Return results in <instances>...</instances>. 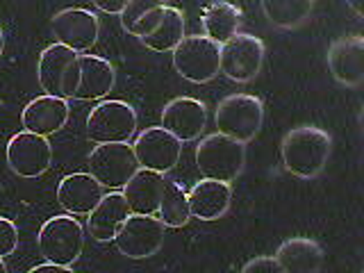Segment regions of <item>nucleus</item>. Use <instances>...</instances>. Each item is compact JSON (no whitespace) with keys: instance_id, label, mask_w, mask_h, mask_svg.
Instances as JSON below:
<instances>
[{"instance_id":"14","label":"nucleus","mask_w":364,"mask_h":273,"mask_svg":"<svg viewBox=\"0 0 364 273\" xmlns=\"http://www.w3.org/2000/svg\"><path fill=\"white\" fill-rule=\"evenodd\" d=\"M205 125H208V107L203 100L180 96L168 100L162 109V128L180 144L198 139Z\"/></svg>"},{"instance_id":"9","label":"nucleus","mask_w":364,"mask_h":273,"mask_svg":"<svg viewBox=\"0 0 364 273\" xmlns=\"http://www.w3.org/2000/svg\"><path fill=\"white\" fill-rule=\"evenodd\" d=\"M264 41L248 32H237L230 41L221 46V73L232 82L255 80L264 64Z\"/></svg>"},{"instance_id":"24","label":"nucleus","mask_w":364,"mask_h":273,"mask_svg":"<svg viewBox=\"0 0 364 273\" xmlns=\"http://www.w3.org/2000/svg\"><path fill=\"white\" fill-rule=\"evenodd\" d=\"M164 3H157V0H128L125 3L121 18V26L128 34L146 39L155 32L164 14Z\"/></svg>"},{"instance_id":"13","label":"nucleus","mask_w":364,"mask_h":273,"mask_svg":"<svg viewBox=\"0 0 364 273\" xmlns=\"http://www.w3.org/2000/svg\"><path fill=\"white\" fill-rule=\"evenodd\" d=\"M132 151L136 162H139V168H148L164 176L180 162L182 144L173 134H168L162 125H153V128H146L136 134Z\"/></svg>"},{"instance_id":"30","label":"nucleus","mask_w":364,"mask_h":273,"mask_svg":"<svg viewBox=\"0 0 364 273\" xmlns=\"http://www.w3.org/2000/svg\"><path fill=\"white\" fill-rule=\"evenodd\" d=\"M125 3L128 0H112V3H107V0H96V7L100 11H107V14H123V9H125Z\"/></svg>"},{"instance_id":"18","label":"nucleus","mask_w":364,"mask_h":273,"mask_svg":"<svg viewBox=\"0 0 364 273\" xmlns=\"http://www.w3.org/2000/svg\"><path fill=\"white\" fill-rule=\"evenodd\" d=\"M130 216V208L125 203L123 191H112L100 198L87 219V230L96 242H114L121 225Z\"/></svg>"},{"instance_id":"28","label":"nucleus","mask_w":364,"mask_h":273,"mask_svg":"<svg viewBox=\"0 0 364 273\" xmlns=\"http://www.w3.org/2000/svg\"><path fill=\"white\" fill-rule=\"evenodd\" d=\"M18 248V228L11 219L0 216V259L14 255Z\"/></svg>"},{"instance_id":"27","label":"nucleus","mask_w":364,"mask_h":273,"mask_svg":"<svg viewBox=\"0 0 364 273\" xmlns=\"http://www.w3.org/2000/svg\"><path fill=\"white\" fill-rule=\"evenodd\" d=\"M157 212H159V221H162L164 228H182L189 223V219H191L189 198H187L185 187H182L180 182L166 180Z\"/></svg>"},{"instance_id":"31","label":"nucleus","mask_w":364,"mask_h":273,"mask_svg":"<svg viewBox=\"0 0 364 273\" xmlns=\"http://www.w3.org/2000/svg\"><path fill=\"white\" fill-rule=\"evenodd\" d=\"M28 273H73L71 267H62V264H50V262H46V264H39V267H32Z\"/></svg>"},{"instance_id":"25","label":"nucleus","mask_w":364,"mask_h":273,"mask_svg":"<svg viewBox=\"0 0 364 273\" xmlns=\"http://www.w3.org/2000/svg\"><path fill=\"white\" fill-rule=\"evenodd\" d=\"M182 39H185V14L178 7L166 5L159 26L151 37L141 39V43L153 53H173Z\"/></svg>"},{"instance_id":"33","label":"nucleus","mask_w":364,"mask_h":273,"mask_svg":"<svg viewBox=\"0 0 364 273\" xmlns=\"http://www.w3.org/2000/svg\"><path fill=\"white\" fill-rule=\"evenodd\" d=\"M0 273H7V267H5V259H0Z\"/></svg>"},{"instance_id":"19","label":"nucleus","mask_w":364,"mask_h":273,"mask_svg":"<svg viewBox=\"0 0 364 273\" xmlns=\"http://www.w3.org/2000/svg\"><path fill=\"white\" fill-rule=\"evenodd\" d=\"M189 198V212L193 219L200 221H216L230 210L232 203V189L225 182L216 180H200L191 187L187 193Z\"/></svg>"},{"instance_id":"8","label":"nucleus","mask_w":364,"mask_h":273,"mask_svg":"<svg viewBox=\"0 0 364 273\" xmlns=\"http://www.w3.org/2000/svg\"><path fill=\"white\" fill-rule=\"evenodd\" d=\"M139 171L130 144H98L89 153V173L102 189H123Z\"/></svg>"},{"instance_id":"26","label":"nucleus","mask_w":364,"mask_h":273,"mask_svg":"<svg viewBox=\"0 0 364 273\" xmlns=\"http://www.w3.org/2000/svg\"><path fill=\"white\" fill-rule=\"evenodd\" d=\"M262 11L269 18L271 26L280 30H296L312 16V0H267L262 3Z\"/></svg>"},{"instance_id":"5","label":"nucleus","mask_w":364,"mask_h":273,"mask_svg":"<svg viewBox=\"0 0 364 273\" xmlns=\"http://www.w3.org/2000/svg\"><path fill=\"white\" fill-rule=\"evenodd\" d=\"M77 53L68 50L66 46H48L37 62V80L46 96L55 98H73L80 85V64Z\"/></svg>"},{"instance_id":"21","label":"nucleus","mask_w":364,"mask_h":273,"mask_svg":"<svg viewBox=\"0 0 364 273\" xmlns=\"http://www.w3.org/2000/svg\"><path fill=\"white\" fill-rule=\"evenodd\" d=\"M273 257L284 273H318L323 267V248L310 237H289Z\"/></svg>"},{"instance_id":"29","label":"nucleus","mask_w":364,"mask_h":273,"mask_svg":"<svg viewBox=\"0 0 364 273\" xmlns=\"http://www.w3.org/2000/svg\"><path fill=\"white\" fill-rule=\"evenodd\" d=\"M242 273H284V271L280 269L273 255H257L246 262Z\"/></svg>"},{"instance_id":"20","label":"nucleus","mask_w":364,"mask_h":273,"mask_svg":"<svg viewBox=\"0 0 364 273\" xmlns=\"http://www.w3.org/2000/svg\"><path fill=\"white\" fill-rule=\"evenodd\" d=\"M164 185H166V180L162 173H155V171H148V168L136 171L128 185L123 187V196L130 208V214L155 216L159 200H162V193H164Z\"/></svg>"},{"instance_id":"10","label":"nucleus","mask_w":364,"mask_h":273,"mask_svg":"<svg viewBox=\"0 0 364 273\" xmlns=\"http://www.w3.org/2000/svg\"><path fill=\"white\" fill-rule=\"evenodd\" d=\"M164 244V225L155 216L130 214L114 237V246L130 259L153 257Z\"/></svg>"},{"instance_id":"11","label":"nucleus","mask_w":364,"mask_h":273,"mask_svg":"<svg viewBox=\"0 0 364 273\" xmlns=\"http://www.w3.org/2000/svg\"><path fill=\"white\" fill-rule=\"evenodd\" d=\"M50 30L55 34V43L66 46L68 50L82 55L94 48V43L98 41L100 21L89 9L68 7L53 16Z\"/></svg>"},{"instance_id":"1","label":"nucleus","mask_w":364,"mask_h":273,"mask_svg":"<svg viewBox=\"0 0 364 273\" xmlns=\"http://www.w3.org/2000/svg\"><path fill=\"white\" fill-rule=\"evenodd\" d=\"M333 153V136L316 125H296L282 136V164L296 178H316Z\"/></svg>"},{"instance_id":"6","label":"nucleus","mask_w":364,"mask_h":273,"mask_svg":"<svg viewBox=\"0 0 364 273\" xmlns=\"http://www.w3.org/2000/svg\"><path fill=\"white\" fill-rule=\"evenodd\" d=\"M136 132V112L125 100H102L89 112L87 134L98 144H130Z\"/></svg>"},{"instance_id":"4","label":"nucleus","mask_w":364,"mask_h":273,"mask_svg":"<svg viewBox=\"0 0 364 273\" xmlns=\"http://www.w3.org/2000/svg\"><path fill=\"white\" fill-rule=\"evenodd\" d=\"M37 248L50 264L71 267L82 255L85 228L71 214H57L41 225L37 235Z\"/></svg>"},{"instance_id":"23","label":"nucleus","mask_w":364,"mask_h":273,"mask_svg":"<svg viewBox=\"0 0 364 273\" xmlns=\"http://www.w3.org/2000/svg\"><path fill=\"white\" fill-rule=\"evenodd\" d=\"M200 21L205 30L203 37H208L216 46H223L239 32V26H242V9L230 3H212L203 9Z\"/></svg>"},{"instance_id":"16","label":"nucleus","mask_w":364,"mask_h":273,"mask_svg":"<svg viewBox=\"0 0 364 273\" xmlns=\"http://www.w3.org/2000/svg\"><path fill=\"white\" fill-rule=\"evenodd\" d=\"M68 121V102L55 96H37L21 112V123L26 132L48 136L60 132Z\"/></svg>"},{"instance_id":"22","label":"nucleus","mask_w":364,"mask_h":273,"mask_svg":"<svg viewBox=\"0 0 364 273\" xmlns=\"http://www.w3.org/2000/svg\"><path fill=\"white\" fill-rule=\"evenodd\" d=\"M80 85L75 96L77 100H98L107 96L117 85V71L114 66L98 55H80Z\"/></svg>"},{"instance_id":"7","label":"nucleus","mask_w":364,"mask_h":273,"mask_svg":"<svg viewBox=\"0 0 364 273\" xmlns=\"http://www.w3.org/2000/svg\"><path fill=\"white\" fill-rule=\"evenodd\" d=\"M173 68L193 85L210 82L221 71V46L203 34H189L176 46Z\"/></svg>"},{"instance_id":"32","label":"nucleus","mask_w":364,"mask_h":273,"mask_svg":"<svg viewBox=\"0 0 364 273\" xmlns=\"http://www.w3.org/2000/svg\"><path fill=\"white\" fill-rule=\"evenodd\" d=\"M5 50V34H3V28H0V55Z\"/></svg>"},{"instance_id":"3","label":"nucleus","mask_w":364,"mask_h":273,"mask_svg":"<svg viewBox=\"0 0 364 273\" xmlns=\"http://www.w3.org/2000/svg\"><path fill=\"white\" fill-rule=\"evenodd\" d=\"M214 123L219 134L239 144H248L259 134L264 123V102L253 94H230L216 105Z\"/></svg>"},{"instance_id":"15","label":"nucleus","mask_w":364,"mask_h":273,"mask_svg":"<svg viewBox=\"0 0 364 273\" xmlns=\"http://www.w3.org/2000/svg\"><path fill=\"white\" fill-rule=\"evenodd\" d=\"M328 68L344 87H360L364 80V39L360 34H346L330 43Z\"/></svg>"},{"instance_id":"12","label":"nucleus","mask_w":364,"mask_h":273,"mask_svg":"<svg viewBox=\"0 0 364 273\" xmlns=\"http://www.w3.org/2000/svg\"><path fill=\"white\" fill-rule=\"evenodd\" d=\"M7 166L21 178H39L50 168L53 146L48 136H39L32 132H16L7 144Z\"/></svg>"},{"instance_id":"2","label":"nucleus","mask_w":364,"mask_h":273,"mask_svg":"<svg viewBox=\"0 0 364 273\" xmlns=\"http://www.w3.org/2000/svg\"><path fill=\"white\" fill-rule=\"evenodd\" d=\"M246 164V144L214 132L203 136L196 146V166L205 180L230 185L242 176Z\"/></svg>"},{"instance_id":"17","label":"nucleus","mask_w":364,"mask_h":273,"mask_svg":"<svg viewBox=\"0 0 364 273\" xmlns=\"http://www.w3.org/2000/svg\"><path fill=\"white\" fill-rule=\"evenodd\" d=\"M102 196H105L102 187L91 173H71L62 178V182L57 185V203H60V208L71 216H77V214L89 216Z\"/></svg>"}]
</instances>
